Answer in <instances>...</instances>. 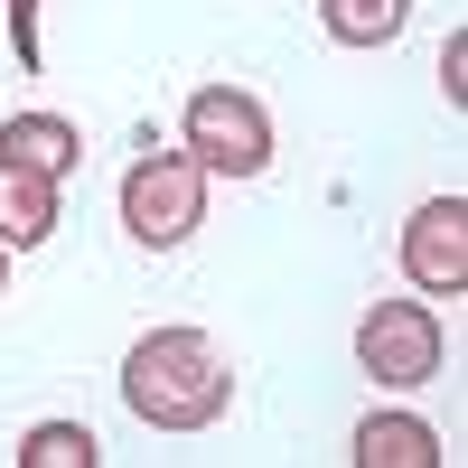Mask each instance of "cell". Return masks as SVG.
<instances>
[{"mask_svg": "<svg viewBox=\"0 0 468 468\" xmlns=\"http://www.w3.org/2000/svg\"><path fill=\"white\" fill-rule=\"evenodd\" d=\"M197 216H207V169L187 160V150H141L132 178H122V225H132V244L169 253V244L197 234Z\"/></svg>", "mask_w": 468, "mask_h": 468, "instance_id": "obj_2", "label": "cell"}, {"mask_svg": "<svg viewBox=\"0 0 468 468\" xmlns=\"http://www.w3.org/2000/svg\"><path fill=\"white\" fill-rule=\"evenodd\" d=\"M187 160L207 178H262L271 169V112L244 85H197L187 94Z\"/></svg>", "mask_w": 468, "mask_h": 468, "instance_id": "obj_3", "label": "cell"}, {"mask_svg": "<svg viewBox=\"0 0 468 468\" xmlns=\"http://www.w3.org/2000/svg\"><path fill=\"white\" fill-rule=\"evenodd\" d=\"M103 450H94V431L85 421H37V431L19 441V468H94Z\"/></svg>", "mask_w": 468, "mask_h": 468, "instance_id": "obj_10", "label": "cell"}, {"mask_svg": "<svg viewBox=\"0 0 468 468\" xmlns=\"http://www.w3.org/2000/svg\"><path fill=\"white\" fill-rule=\"evenodd\" d=\"M319 19H328L337 48H384V37H403L412 0H319Z\"/></svg>", "mask_w": 468, "mask_h": 468, "instance_id": "obj_9", "label": "cell"}, {"mask_svg": "<svg viewBox=\"0 0 468 468\" xmlns=\"http://www.w3.org/2000/svg\"><path fill=\"white\" fill-rule=\"evenodd\" d=\"M122 403L150 421V431H207V421L234 403V375H225L207 328H150L122 356Z\"/></svg>", "mask_w": 468, "mask_h": 468, "instance_id": "obj_1", "label": "cell"}, {"mask_svg": "<svg viewBox=\"0 0 468 468\" xmlns=\"http://www.w3.org/2000/svg\"><path fill=\"white\" fill-rule=\"evenodd\" d=\"M0 160H19L37 178H66L85 160V141H75V122H57V112H10V122H0Z\"/></svg>", "mask_w": 468, "mask_h": 468, "instance_id": "obj_7", "label": "cell"}, {"mask_svg": "<svg viewBox=\"0 0 468 468\" xmlns=\"http://www.w3.org/2000/svg\"><path fill=\"white\" fill-rule=\"evenodd\" d=\"M403 271H412V291H431V300H459L468 291V207L459 197H421L412 225H403Z\"/></svg>", "mask_w": 468, "mask_h": 468, "instance_id": "obj_5", "label": "cell"}, {"mask_svg": "<svg viewBox=\"0 0 468 468\" xmlns=\"http://www.w3.org/2000/svg\"><path fill=\"white\" fill-rule=\"evenodd\" d=\"M356 366L375 384H431L441 375V319L431 300H375L356 328Z\"/></svg>", "mask_w": 468, "mask_h": 468, "instance_id": "obj_4", "label": "cell"}, {"mask_svg": "<svg viewBox=\"0 0 468 468\" xmlns=\"http://www.w3.org/2000/svg\"><path fill=\"white\" fill-rule=\"evenodd\" d=\"M356 468H441V431H431V421H412V412H366Z\"/></svg>", "mask_w": 468, "mask_h": 468, "instance_id": "obj_8", "label": "cell"}, {"mask_svg": "<svg viewBox=\"0 0 468 468\" xmlns=\"http://www.w3.org/2000/svg\"><path fill=\"white\" fill-rule=\"evenodd\" d=\"M0 10H10V57L37 75V66H48V48H37V0H0Z\"/></svg>", "mask_w": 468, "mask_h": 468, "instance_id": "obj_11", "label": "cell"}, {"mask_svg": "<svg viewBox=\"0 0 468 468\" xmlns=\"http://www.w3.org/2000/svg\"><path fill=\"white\" fill-rule=\"evenodd\" d=\"M0 291H10V244H0Z\"/></svg>", "mask_w": 468, "mask_h": 468, "instance_id": "obj_12", "label": "cell"}, {"mask_svg": "<svg viewBox=\"0 0 468 468\" xmlns=\"http://www.w3.org/2000/svg\"><path fill=\"white\" fill-rule=\"evenodd\" d=\"M48 234H57V178L0 160V244L28 253V244H48Z\"/></svg>", "mask_w": 468, "mask_h": 468, "instance_id": "obj_6", "label": "cell"}]
</instances>
